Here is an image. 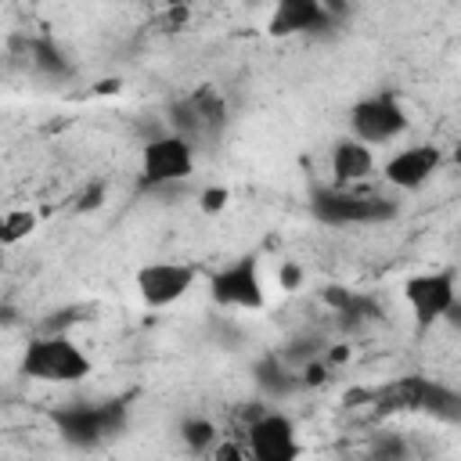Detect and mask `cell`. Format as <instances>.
I'll return each mask as SVG.
<instances>
[{"label":"cell","instance_id":"cell-22","mask_svg":"<svg viewBox=\"0 0 461 461\" xmlns=\"http://www.w3.org/2000/svg\"><path fill=\"white\" fill-rule=\"evenodd\" d=\"M227 202H230V191H227V187H220V184L205 187V191H202V198H198L202 212H209V216H216V212H220Z\"/></svg>","mask_w":461,"mask_h":461},{"label":"cell","instance_id":"cell-15","mask_svg":"<svg viewBox=\"0 0 461 461\" xmlns=\"http://www.w3.org/2000/svg\"><path fill=\"white\" fill-rule=\"evenodd\" d=\"M29 65L43 76V79H54V83H68L76 76V65L72 58L47 36H32L29 40Z\"/></svg>","mask_w":461,"mask_h":461},{"label":"cell","instance_id":"cell-23","mask_svg":"<svg viewBox=\"0 0 461 461\" xmlns=\"http://www.w3.org/2000/svg\"><path fill=\"white\" fill-rule=\"evenodd\" d=\"M101 202H104V184H90L76 198V212H94V209H101Z\"/></svg>","mask_w":461,"mask_h":461},{"label":"cell","instance_id":"cell-17","mask_svg":"<svg viewBox=\"0 0 461 461\" xmlns=\"http://www.w3.org/2000/svg\"><path fill=\"white\" fill-rule=\"evenodd\" d=\"M166 122H169V133L184 137L194 151H198V148H212V144H209V133H205V122H202V115L194 112V104H191V97H187V94H184V97H176V101L169 104Z\"/></svg>","mask_w":461,"mask_h":461},{"label":"cell","instance_id":"cell-3","mask_svg":"<svg viewBox=\"0 0 461 461\" xmlns=\"http://www.w3.org/2000/svg\"><path fill=\"white\" fill-rule=\"evenodd\" d=\"M310 212L328 223V227H371V223H389L396 220V202L382 194H367L357 187H317L310 194Z\"/></svg>","mask_w":461,"mask_h":461},{"label":"cell","instance_id":"cell-9","mask_svg":"<svg viewBox=\"0 0 461 461\" xmlns=\"http://www.w3.org/2000/svg\"><path fill=\"white\" fill-rule=\"evenodd\" d=\"M245 443H249V454L256 461H292V457L303 454L295 421L285 418V414H277V411L256 414L245 425Z\"/></svg>","mask_w":461,"mask_h":461},{"label":"cell","instance_id":"cell-21","mask_svg":"<svg viewBox=\"0 0 461 461\" xmlns=\"http://www.w3.org/2000/svg\"><path fill=\"white\" fill-rule=\"evenodd\" d=\"M32 230H36V212H29V209H11L0 220V241L4 245H14V241L29 238Z\"/></svg>","mask_w":461,"mask_h":461},{"label":"cell","instance_id":"cell-8","mask_svg":"<svg viewBox=\"0 0 461 461\" xmlns=\"http://www.w3.org/2000/svg\"><path fill=\"white\" fill-rule=\"evenodd\" d=\"M198 281V267L194 263H176V259H158V263H144L137 270V295L144 299V306L162 310L180 303Z\"/></svg>","mask_w":461,"mask_h":461},{"label":"cell","instance_id":"cell-16","mask_svg":"<svg viewBox=\"0 0 461 461\" xmlns=\"http://www.w3.org/2000/svg\"><path fill=\"white\" fill-rule=\"evenodd\" d=\"M191 104H194V112L202 115V122H205V133H209V144H216L220 137H223V130H227V122H230V108H227V97L216 90V86H209V83H202V86H194L191 94Z\"/></svg>","mask_w":461,"mask_h":461},{"label":"cell","instance_id":"cell-6","mask_svg":"<svg viewBox=\"0 0 461 461\" xmlns=\"http://www.w3.org/2000/svg\"><path fill=\"white\" fill-rule=\"evenodd\" d=\"M209 295L223 310H263L267 306V285L256 256H238L227 267H220L209 277Z\"/></svg>","mask_w":461,"mask_h":461},{"label":"cell","instance_id":"cell-26","mask_svg":"<svg viewBox=\"0 0 461 461\" xmlns=\"http://www.w3.org/2000/svg\"><path fill=\"white\" fill-rule=\"evenodd\" d=\"M158 4H162V7H176V11H180V7H187L191 0H158Z\"/></svg>","mask_w":461,"mask_h":461},{"label":"cell","instance_id":"cell-20","mask_svg":"<svg viewBox=\"0 0 461 461\" xmlns=\"http://www.w3.org/2000/svg\"><path fill=\"white\" fill-rule=\"evenodd\" d=\"M281 357H285L295 371H303L310 360L324 357V339H317V335H299V339H292V342L281 349Z\"/></svg>","mask_w":461,"mask_h":461},{"label":"cell","instance_id":"cell-25","mask_svg":"<svg viewBox=\"0 0 461 461\" xmlns=\"http://www.w3.org/2000/svg\"><path fill=\"white\" fill-rule=\"evenodd\" d=\"M371 454L375 457H400V454H407V447H403V439H378V443H371Z\"/></svg>","mask_w":461,"mask_h":461},{"label":"cell","instance_id":"cell-24","mask_svg":"<svg viewBox=\"0 0 461 461\" xmlns=\"http://www.w3.org/2000/svg\"><path fill=\"white\" fill-rule=\"evenodd\" d=\"M277 285H281L285 292H295V288L303 285V267H299L295 259L281 263V270H277Z\"/></svg>","mask_w":461,"mask_h":461},{"label":"cell","instance_id":"cell-4","mask_svg":"<svg viewBox=\"0 0 461 461\" xmlns=\"http://www.w3.org/2000/svg\"><path fill=\"white\" fill-rule=\"evenodd\" d=\"M194 173V148L176 137V133H158L151 140H144L140 151V173H137V187L140 191H158L169 184H180Z\"/></svg>","mask_w":461,"mask_h":461},{"label":"cell","instance_id":"cell-11","mask_svg":"<svg viewBox=\"0 0 461 461\" xmlns=\"http://www.w3.org/2000/svg\"><path fill=\"white\" fill-rule=\"evenodd\" d=\"M439 166H443V151L436 144H411L382 166V176L400 191H418L439 173Z\"/></svg>","mask_w":461,"mask_h":461},{"label":"cell","instance_id":"cell-18","mask_svg":"<svg viewBox=\"0 0 461 461\" xmlns=\"http://www.w3.org/2000/svg\"><path fill=\"white\" fill-rule=\"evenodd\" d=\"M418 414H429V418H436V421L461 425V389H450V385L429 378V382H425V393H421Z\"/></svg>","mask_w":461,"mask_h":461},{"label":"cell","instance_id":"cell-1","mask_svg":"<svg viewBox=\"0 0 461 461\" xmlns=\"http://www.w3.org/2000/svg\"><path fill=\"white\" fill-rule=\"evenodd\" d=\"M18 371L29 382L72 385V382H83L90 375V357L65 331H43L25 346Z\"/></svg>","mask_w":461,"mask_h":461},{"label":"cell","instance_id":"cell-14","mask_svg":"<svg viewBox=\"0 0 461 461\" xmlns=\"http://www.w3.org/2000/svg\"><path fill=\"white\" fill-rule=\"evenodd\" d=\"M324 303L342 317V324L349 328H364L378 317V303L371 295H360V292H349L342 285H328L324 288Z\"/></svg>","mask_w":461,"mask_h":461},{"label":"cell","instance_id":"cell-5","mask_svg":"<svg viewBox=\"0 0 461 461\" xmlns=\"http://www.w3.org/2000/svg\"><path fill=\"white\" fill-rule=\"evenodd\" d=\"M403 303H407L418 331H429L432 324H439L447 317V310L457 303V274H454V267L411 274L403 281Z\"/></svg>","mask_w":461,"mask_h":461},{"label":"cell","instance_id":"cell-12","mask_svg":"<svg viewBox=\"0 0 461 461\" xmlns=\"http://www.w3.org/2000/svg\"><path fill=\"white\" fill-rule=\"evenodd\" d=\"M375 173V151L360 137H342L331 148V176L339 187H357Z\"/></svg>","mask_w":461,"mask_h":461},{"label":"cell","instance_id":"cell-19","mask_svg":"<svg viewBox=\"0 0 461 461\" xmlns=\"http://www.w3.org/2000/svg\"><path fill=\"white\" fill-rule=\"evenodd\" d=\"M180 439H184V447H187L191 454H212V447L220 443V429H216L209 418L191 414V418L180 421Z\"/></svg>","mask_w":461,"mask_h":461},{"label":"cell","instance_id":"cell-2","mask_svg":"<svg viewBox=\"0 0 461 461\" xmlns=\"http://www.w3.org/2000/svg\"><path fill=\"white\" fill-rule=\"evenodd\" d=\"M126 403L122 400H72L65 407L54 411V425L61 432V439L76 450H94L108 439H115L126 429Z\"/></svg>","mask_w":461,"mask_h":461},{"label":"cell","instance_id":"cell-10","mask_svg":"<svg viewBox=\"0 0 461 461\" xmlns=\"http://www.w3.org/2000/svg\"><path fill=\"white\" fill-rule=\"evenodd\" d=\"M339 18L328 11L324 0H274V11L267 18V32L274 40L285 36H306V32H324Z\"/></svg>","mask_w":461,"mask_h":461},{"label":"cell","instance_id":"cell-7","mask_svg":"<svg viewBox=\"0 0 461 461\" xmlns=\"http://www.w3.org/2000/svg\"><path fill=\"white\" fill-rule=\"evenodd\" d=\"M349 130L353 137H360L364 144H385V140H396L403 130H407V108L396 101V94L382 90V94H371L364 101H357L349 108Z\"/></svg>","mask_w":461,"mask_h":461},{"label":"cell","instance_id":"cell-13","mask_svg":"<svg viewBox=\"0 0 461 461\" xmlns=\"http://www.w3.org/2000/svg\"><path fill=\"white\" fill-rule=\"evenodd\" d=\"M252 375H256L259 393L270 396V400H285V396H292V393L303 385V375H299L281 353H267V357H259L256 367H252Z\"/></svg>","mask_w":461,"mask_h":461}]
</instances>
